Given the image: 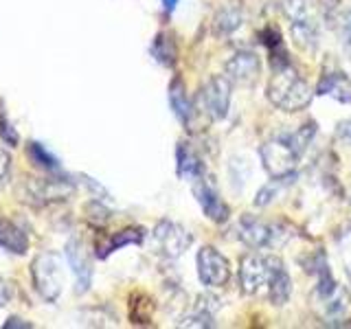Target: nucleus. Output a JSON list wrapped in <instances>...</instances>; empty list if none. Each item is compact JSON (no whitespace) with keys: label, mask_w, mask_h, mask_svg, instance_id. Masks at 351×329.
Returning <instances> with one entry per match:
<instances>
[{"label":"nucleus","mask_w":351,"mask_h":329,"mask_svg":"<svg viewBox=\"0 0 351 329\" xmlns=\"http://www.w3.org/2000/svg\"><path fill=\"white\" fill-rule=\"evenodd\" d=\"M241 290L255 299H268L274 305H283L290 299L292 283L283 263L274 255H246L239 268Z\"/></svg>","instance_id":"obj_1"},{"label":"nucleus","mask_w":351,"mask_h":329,"mask_svg":"<svg viewBox=\"0 0 351 329\" xmlns=\"http://www.w3.org/2000/svg\"><path fill=\"white\" fill-rule=\"evenodd\" d=\"M312 136H314V123L296 132H290V134H279L270 138L266 145H261L259 149L261 162L274 180H283L285 175H290L296 169L299 158L303 156L307 145H310Z\"/></svg>","instance_id":"obj_2"},{"label":"nucleus","mask_w":351,"mask_h":329,"mask_svg":"<svg viewBox=\"0 0 351 329\" xmlns=\"http://www.w3.org/2000/svg\"><path fill=\"white\" fill-rule=\"evenodd\" d=\"M266 97L274 108L285 110V112H299V110L310 106L312 88L288 64L281 66V69H274V75L268 82Z\"/></svg>","instance_id":"obj_3"},{"label":"nucleus","mask_w":351,"mask_h":329,"mask_svg":"<svg viewBox=\"0 0 351 329\" xmlns=\"http://www.w3.org/2000/svg\"><path fill=\"white\" fill-rule=\"evenodd\" d=\"M283 14L290 18V33L301 49H314L321 29V0H283Z\"/></svg>","instance_id":"obj_4"},{"label":"nucleus","mask_w":351,"mask_h":329,"mask_svg":"<svg viewBox=\"0 0 351 329\" xmlns=\"http://www.w3.org/2000/svg\"><path fill=\"white\" fill-rule=\"evenodd\" d=\"M31 279L33 288L44 301H58L62 294L64 285V272H62V261L55 252H40L31 263Z\"/></svg>","instance_id":"obj_5"},{"label":"nucleus","mask_w":351,"mask_h":329,"mask_svg":"<svg viewBox=\"0 0 351 329\" xmlns=\"http://www.w3.org/2000/svg\"><path fill=\"white\" fill-rule=\"evenodd\" d=\"M195 263H197V277H200L202 285H206V288H222L230 277L228 261L211 246L197 250Z\"/></svg>","instance_id":"obj_6"},{"label":"nucleus","mask_w":351,"mask_h":329,"mask_svg":"<svg viewBox=\"0 0 351 329\" xmlns=\"http://www.w3.org/2000/svg\"><path fill=\"white\" fill-rule=\"evenodd\" d=\"M230 82L226 75H217L211 77L204 88H202V101L208 117L213 121H222L228 114V106H230Z\"/></svg>","instance_id":"obj_7"},{"label":"nucleus","mask_w":351,"mask_h":329,"mask_svg":"<svg viewBox=\"0 0 351 329\" xmlns=\"http://www.w3.org/2000/svg\"><path fill=\"white\" fill-rule=\"evenodd\" d=\"M226 77L239 86H255L261 77V62L252 51H237L224 66Z\"/></svg>","instance_id":"obj_8"},{"label":"nucleus","mask_w":351,"mask_h":329,"mask_svg":"<svg viewBox=\"0 0 351 329\" xmlns=\"http://www.w3.org/2000/svg\"><path fill=\"white\" fill-rule=\"evenodd\" d=\"M154 244L165 257H180L191 246V235L173 222H160L154 230Z\"/></svg>","instance_id":"obj_9"},{"label":"nucleus","mask_w":351,"mask_h":329,"mask_svg":"<svg viewBox=\"0 0 351 329\" xmlns=\"http://www.w3.org/2000/svg\"><path fill=\"white\" fill-rule=\"evenodd\" d=\"M193 195H195V200L200 202L202 211L208 219H213V222H226L228 219V206L222 202V197H219L213 182L204 178V173L200 178H195Z\"/></svg>","instance_id":"obj_10"},{"label":"nucleus","mask_w":351,"mask_h":329,"mask_svg":"<svg viewBox=\"0 0 351 329\" xmlns=\"http://www.w3.org/2000/svg\"><path fill=\"white\" fill-rule=\"evenodd\" d=\"M73 186L62 178H36L27 184V197L31 204H49L55 200H66L71 195Z\"/></svg>","instance_id":"obj_11"},{"label":"nucleus","mask_w":351,"mask_h":329,"mask_svg":"<svg viewBox=\"0 0 351 329\" xmlns=\"http://www.w3.org/2000/svg\"><path fill=\"white\" fill-rule=\"evenodd\" d=\"M66 257H69V263L73 268V274L77 279V292H86L90 288V281H93V268H90V261L86 257V250L84 244L80 239H71L66 244Z\"/></svg>","instance_id":"obj_12"},{"label":"nucleus","mask_w":351,"mask_h":329,"mask_svg":"<svg viewBox=\"0 0 351 329\" xmlns=\"http://www.w3.org/2000/svg\"><path fill=\"white\" fill-rule=\"evenodd\" d=\"M316 93L323 97H332L340 103H351V80L343 71H329L321 77Z\"/></svg>","instance_id":"obj_13"},{"label":"nucleus","mask_w":351,"mask_h":329,"mask_svg":"<svg viewBox=\"0 0 351 329\" xmlns=\"http://www.w3.org/2000/svg\"><path fill=\"white\" fill-rule=\"evenodd\" d=\"M237 230H239V237L252 248L272 246L274 244V235H277L270 224H263V222H259V219H250V217L241 219Z\"/></svg>","instance_id":"obj_14"},{"label":"nucleus","mask_w":351,"mask_h":329,"mask_svg":"<svg viewBox=\"0 0 351 329\" xmlns=\"http://www.w3.org/2000/svg\"><path fill=\"white\" fill-rule=\"evenodd\" d=\"M0 248L11 252V255H25L29 250L27 233L7 217H0Z\"/></svg>","instance_id":"obj_15"},{"label":"nucleus","mask_w":351,"mask_h":329,"mask_svg":"<svg viewBox=\"0 0 351 329\" xmlns=\"http://www.w3.org/2000/svg\"><path fill=\"white\" fill-rule=\"evenodd\" d=\"M128 314H130V321L134 325H147L154 316V303L147 294L143 292H134L130 296V303H128Z\"/></svg>","instance_id":"obj_16"},{"label":"nucleus","mask_w":351,"mask_h":329,"mask_svg":"<svg viewBox=\"0 0 351 329\" xmlns=\"http://www.w3.org/2000/svg\"><path fill=\"white\" fill-rule=\"evenodd\" d=\"M169 103H171V110H173V114L178 117L184 125H189V119L193 117V106L189 101V97H186L184 93V86L182 82L176 80L169 88Z\"/></svg>","instance_id":"obj_17"},{"label":"nucleus","mask_w":351,"mask_h":329,"mask_svg":"<svg viewBox=\"0 0 351 329\" xmlns=\"http://www.w3.org/2000/svg\"><path fill=\"white\" fill-rule=\"evenodd\" d=\"M178 175H182V178H200L202 175V162L200 158H197V154L186 145V143H180L178 145Z\"/></svg>","instance_id":"obj_18"},{"label":"nucleus","mask_w":351,"mask_h":329,"mask_svg":"<svg viewBox=\"0 0 351 329\" xmlns=\"http://www.w3.org/2000/svg\"><path fill=\"white\" fill-rule=\"evenodd\" d=\"M143 241V230L141 228H125V230H119L112 237L108 239V244L99 246L97 248V257H108L121 246H128V244H141Z\"/></svg>","instance_id":"obj_19"},{"label":"nucleus","mask_w":351,"mask_h":329,"mask_svg":"<svg viewBox=\"0 0 351 329\" xmlns=\"http://www.w3.org/2000/svg\"><path fill=\"white\" fill-rule=\"evenodd\" d=\"M29 156H31V160L36 162V164H40V167H44V169H58V158L55 156H51V154L44 149V145L42 143H36V141H31L29 143Z\"/></svg>","instance_id":"obj_20"},{"label":"nucleus","mask_w":351,"mask_h":329,"mask_svg":"<svg viewBox=\"0 0 351 329\" xmlns=\"http://www.w3.org/2000/svg\"><path fill=\"white\" fill-rule=\"evenodd\" d=\"M154 55H156V60L165 66H171L173 60H176V49L173 44L167 36H158L156 38V44H154Z\"/></svg>","instance_id":"obj_21"},{"label":"nucleus","mask_w":351,"mask_h":329,"mask_svg":"<svg viewBox=\"0 0 351 329\" xmlns=\"http://www.w3.org/2000/svg\"><path fill=\"white\" fill-rule=\"evenodd\" d=\"M180 325L182 327H213L215 323H213V316L211 314L200 310V312H195L193 316H186Z\"/></svg>","instance_id":"obj_22"},{"label":"nucleus","mask_w":351,"mask_h":329,"mask_svg":"<svg viewBox=\"0 0 351 329\" xmlns=\"http://www.w3.org/2000/svg\"><path fill=\"white\" fill-rule=\"evenodd\" d=\"M0 138H3L7 145H11V147L18 145V134L14 132V127L7 123V119L3 114H0Z\"/></svg>","instance_id":"obj_23"},{"label":"nucleus","mask_w":351,"mask_h":329,"mask_svg":"<svg viewBox=\"0 0 351 329\" xmlns=\"http://www.w3.org/2000/svg\"><path fill=\"white\" fill-rule=\"evenodd\" d=\"M340 33H343L345 49L351 53V9L343 16V20H340Z\"/></svg>","instance_id":"obj_24"},{"label":"nucleus","mask_w":351,"mask_h":329,"mask_svg":"<svg viewBox=\"0 0 351 329\" xmlns=\"http://www.w3.org/2000/svg\"><path fill=\"white\" fill-rule=\"evenodd\" d=\"M7 173H9V156L0 149V182L7 178Z\"/></svg>","instance_id":"obj_25"},{"label":"nucleus","mask_w":351,"mask_h":329,"mask_svg":"<svg viewBox=\"0 0 351 329\" xmlns=\"http://www.w3.org/2000/svg\"><path fill=\"white\" fill-rule=\"evenodd\" d=\"M9 299H11V290H9V285H7V281H5V279H0V307L7 305V303H9Z\"/></svg>","instance_id":"obj_26"},{"label":"nucleus","mask_w":351,"mask_h":329,"mask_svg":"<svg viewBox=\"0 0 351 329\" xmlns=\"http://www.w3.org/2000/svg\"><path fill=\"white\" fill-rule=\"evenodd\" d=\"M338 134L343 138H349L351 141V119L349 121H343V123L338 125Z\"/></svg>","instance_id":"obj_27"},{"label":"nucleus","mask_w":351,"mask_h":329,"mask_svg":"<svg viewBox=\"0 0 351 329\" xmlns=\"http://www.w3.org/2000/svg\"><path fill=\"white\" fill-rule=\"evenodd\" d=\"M3 327H5V329H11V327H31V323H25V321H22V318L11 316Z\"/></svg>","instance_id":"obj_28"},{"label":"nucleus","mask_w":351,"mask_h":329,"mask_svg":"<svg viewBox=\"0 0 351 329\" xmlns=\"http://www.w3.org/2000/svg\"><path fill=\"white\" fill-rule=\"evenodd\" d=\"M176 3H178V0H162V5H165V9H167V11H171L176 7Z\"/></svg>","instance_id":"obj_29"}]
</instances>
